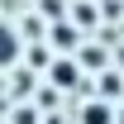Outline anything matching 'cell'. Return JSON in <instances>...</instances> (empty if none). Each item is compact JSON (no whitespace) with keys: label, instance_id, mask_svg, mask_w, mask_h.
<instances>
[{"label":"cell","instance_id":"obj_1","mask_svg":"<svg viewBox=\"0 0 124 124\" xmlns=\"http://www.w3.org/2000/svg\"><path fill=\"white\" fill-rule=\"evenodd\" d=\"M57 81H62V86H72V81H77V67H72V62H57Z\"/></svg>","mask_w":124,"mask_h":124},{"label":"cell","instance_id":"obj_2","mask_svg":"<svg viewBox=\"0 0 124 124\" xmlns=\"http://www.w3.org/2000/svg\"><path fill=\"white\" fill-rule=\"evenodd\" d=\"M86 124H110V115H105V105H91V110H86Z\"/></svg>","mask_w":124,"mask_h":124}]
</instances>
